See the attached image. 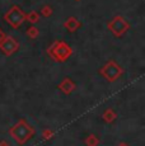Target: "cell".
I'll list each match as a JSON object with an SVG mask.
<instances>
[{
	"label": "cell",
	"instance_id": "cell-1",
	"mask_svg": "<svg viewBox=\"0 0 145 146\" xmlns=\"http://www.w3.org/2000/svg\"><path fill=\"white\" fill-rule=\"evenodd\" d=\"M5 19L9 21L10 23H12L13 27H17V26H19V24L23 22L24 15H23V13L21 12V9H18L17 7H14L9 13L7 14V15H5Z\"/></svg>",
	"mask_w": 145,
	"mask_h": 146
}]
</instances>
